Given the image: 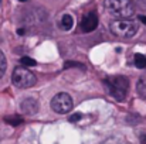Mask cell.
Returning <instances> with one entry per match:
<instances>
[{
  "instance_id": "1",
  "label": "cell",
  "mask_w": 146,
  "mask_h": 144,
  "mask_svg": "<svg viewBox=\"0 0 146 144\" xmlns=\"http://www.w3.org/2000/svg\"><path fill=\"white\" fill-rule=\"evenodd\" d=\"M105 86H106V91L108 93L115 97L116 100H123L126 95H128V89H129V81L126 76H122V75H115V76H111V78H106L104 81Z\"/></svg>"
},
{
  "instance_id": "2",
  "label": "cell",
  "mask_w": 146,
  "mask_h": 144,
  "mask_svg": "<svg viewBox=\"0 0 146 144\" xmlns=\"http://www.w3.org/2000/svg\"><path fill=\"white\" fill-rule=\"evenodd\" d=\"M105 10L116 18H129L133 16L135 9L131 0H105Z\"/></svg>"
},
{
  "instance_id": "3",
  "label": "cell",
  "mask_w": 146,
  "mask_h": 144,
  "mask_svg": "<svg viewBox=\"0 0 146 144\" xmlns=\"http://www.w3.org/2000/svg\"><path fill=\"white\" fill-rule=\"evenodd\" d=\"M109 28L113 36L119 38H132L138 33V23L129 18H119L109 24Z\"/></svg>"
},
{
  "instance_id": "4",
  "label": "cell",
  "mask_w": 146,
  "mask_h": 144,
  "mask_svg": "<svg viewBox=\"0 0 146 144\" xmlns=\"http://www.w3.org/2000/svg\"><path fill=\"white\" fill-rule=\"evenodd\" d=\"M11 82L14 86H17L20 89H27V88H31L36 85L37 78L26 66H17V68H14V71L11 74Z\"/></svg>"
},
{
  "instance_id": "5",
  "label": "cell",
  "mask_w": 146,
  "mask_h": 144,
  "mask_svg": "<svg viewBox=\"0 0 146 144\" xmlns=\"http://www.w3.org/2000/svg\"><path fill=\"white\" fill-rule=\"evenodd\" d=\"M74 106V102H72V97L65 93V92H61V93H57L51 99V109L55 112V113H60V114H65L68 112H71Z\"/></svg>"
},
{
  "instance_id": "6",
  "label": "cell",
  "mask_w": 146,
  "mask_h": 144,
  "mask_svg": "<svg viewBox=\"0 0 146 144\" xmlns=\"http://www.w3.org/2000/svg\"><path fill=\"white\" fill-rule=\"evenodd\" d=\"M98 27V14L97 11H90L87 16H84L81 21V31L82 33H91Z\"/></svg>"
},
{
  "instance_id": "7",
  "label": "cell",
  "mask_w": 146,
  "mask_h": 144,
  "mask_svg": "<svg viewBox=\"0 0 146 144\" xmlns=\"http://www.w3.org/2000/svg\"><path fill=\"white\" fill-rule=\"evenodd\" d=\"M20 110L24 114H36L38 112V102L34 97H24L20 103Z\"/></svg>"
},
{
  "instance_id": "8",
  "label": "cell",
  "mask_w": 146,
  "mask_h": 144,
  "mask_svg": "<svg viewBox=\"0 0 146 144\" xmlns=\"http://www.w3.org/2000/svg\"><path fill=\"white\" fill-rule=\"evenodd\" d=\"M136 92L142 99L146 100V74L139 78V81L136 84Z\"/></svg>"
},
{
  "instance_id": "9",
  "label": "cell",
  "mask_w": 146,
  "mask_h": 144,
  "mask_svg": "<svg viewBox=\"0 0 146 144\" xmlns=\"http://www.w3.org/2000/svg\"><path fill=\"white\" fill-rule=\"evenodd\" d=\"M72 26H74V18H72L70 14H64V16L61 17V20H60V27H61L62 30L68 31V30L72 28Z\"/></svg>"
},
{
  "instance_id": "10",
  "label": "cell",
  "mask_w": 146,
  "mask_h": 144,
  "mask_svg": "<svg viewBox=\"0 0 146 144\" xmlns=\"http://www.w3.org/2000/svg\"><path fill=\"white\" fill-rule=\"evenodd\" d=\"M4 122L9 123V124H11V126H20L24 120H23L21 116H19V114H13V116H6V117H4Z\"/></svg>"
},
{
  "instance_id": "11",
  "label": "cell",
  "mask_w": 146,
  "mask_h": 144,
  "mask_svg": "<svg viewBox=\"0 0 146 144\" xmlns=\"http://www.w3.org/2000/svg\"><path fill=\"white\" fill-rule=\"evenodd\" d=\"M133 62H135V66L139 68V69H145L146 68V57L142 55V54H135Z\"/></svg>"
},
{
  "instance_id": "12",
  "label": "cell",
  "mask_w": 146,
  "mask_h": 144,
  "mask_svg": "<svg viewBox=\"0 0 146 144\" xmlns=\"http://www.w3.org/2000/svg\"><path fill=\"white\" fill-rule=\"evenodd\" d=\"M20 64H21V66H34V65H37V62H36V59H33V58H30V57H21L20 58Z\"/></svg>"
},
{
  "instance_id": "13",
  "label": "cell",
  "mask_w": 146,
  "mask_h": 144,
  "mask_svg": "<svg viewBox=\"0 0 146 144\" xmlns=\"http://www.w3.org/2000/svg\"><path fill=\"white\" fill-rule=\"evenodd\" d=\"M6 68H7V61H6V57H4L3 51L0 49V78L4 75V72H6Z\"/></svg>"
},
{
  "instance_id": "14",
  "label": "cell",
  "mask_w": 146,
  "mask_h": 144,
  "mask_svg": "<svg viewBox=\"0 0 146 144\" xmlns=\"http://www.w3.org/2000/svg\"><path fill=\"white\" fill-rule=\"evenodd\" d=\"M70 66H80L81 69H85L82 64H80V62H74V61H67V62L64 64V68H70Z\"/></svg>"
},
{
  "instance_id": "15",
  "label": "cell",
  "mask_w": 146,
  "mask_h": 144,
  "mask_svg": "<svg viewBox=\"0 0 146 144\" xmlns=\"http://www.w3.org/2000/svg\"><path fill=\"white\" fill-rule=\"evenodd\" d=\"M81 113H75V114H72L71 117H70V122H78L80 119H81Z\"/></svg>"
},
{
  "instance_id": "16",
  "label": "cell",
  "mask_w": 146,
  "mask_h": 144,
  "mask_svg": "<svg viewBox=\"0 0 146 144\" xmlns=\"http://www.w3.org/2000/svg\"><path fill=\"white\" fill-rule=\"evenodd\" d=\"M135 3H136V4H138V6L142 9V10H143V9L146 10V0H135Z\"/></svg>"
},
{
  "instance_id": "17",
  "label": "cell",
  "mask_w": 146,
  "mask_h": 144,
  "mask_svg": "<svg viewBox=\"0 0 146 144\" xmlns=\"http://www.w3.org/2000/svg\"><path fill=\"white\" fill-rule=\"evenodd\" d=\"M138 20L142 21L143 24H146V16H138Z\"/></svg>"
},
{
  "instance_id": "18",
  "label": "cell",
  "mask_w": 146,
  "mask_h": 144,
  "mask_svg": "<svg viewBox=\"0 0 146 144\" xmlns=\"http://www.w3.org/2000/svg\"><path fill=\"white\" fill-rule=\"evenodd\" d=\"M141 144H146V134H143L141 137Z\"/></svg>"
},
{
  "instance_id": "19",
  "label": "cell",
  "mask_w": 146,
  "mask_h": 144,
  "mask_svg": "<svg viewBox=\"0 0 146 144\" xmlns=\"http://www.w3.org/2000/svg\"><path fill=\"white\" fill-rule=\"evenodd\" d=\"M19 1H21V3H26V1H27V0H19Z\"/></svg>"
}]
</instances>
